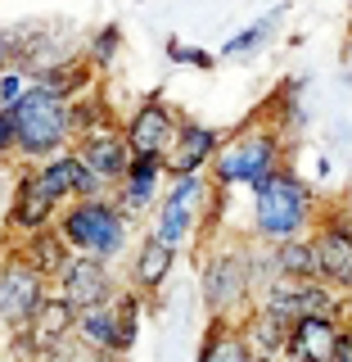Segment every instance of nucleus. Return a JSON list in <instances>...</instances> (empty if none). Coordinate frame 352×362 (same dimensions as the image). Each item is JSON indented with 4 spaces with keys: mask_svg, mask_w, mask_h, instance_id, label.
I'll return each instance as SVG.
<instances>
[{
    "mask_svg": "<svg viewBox=\"0 0 352 362\" xmlns=\"http://www.w3.org/2000/svg\"><path fill=\"white\" fill-rule=\"evenodd\" d=\"M127 290L122 276L113 272V263H99V258H86V254H73V263L63 267V276L54 281V294L63 303H73L77 313H90V308H104L118 294Z\"/></svg>",
    "mask_w": 352,
    "mask_h": 362,
    "instance_id": "nucleus-7",
    "label": "nucleus"
},
{
    "mask_svg": "<svg viewBox=\"0 0 352 362\" xmlns=\"http://www.w3.org/2000/svg\"><path fill=\"white\" fill-rule=\"evenodd\" d=\"M14 122H18V158L23 168H41L50 158L68 154L77 145V122H73V105L59 95H50L45 86L32 82V90L18 100L14 109Z\"/></svg>",
    "mask_w": 352,
    "mask_h": 362,
    "instance_id": "nucleus-4",
    "label": "nucleus"
},
{
    "mask_svg": "<svg viewBox=\"0 0 352 362\" xmlns=\"http://www.w3.org/2000/svg\"><path fill=\"white\" fill-rule=\"evenodd\" d=\"M195 362H257V354L248 349V335L240 322H208Z\"/></svg>",
    "mask_w": 352,
    "mask_h": 362,
    "instance_id": "nucleus-19",
    "label": "nucleus"
},
{
    "mask_svg": "<svg viewBox=\"0 0 352 362\" xmlns=\"http://www.w3.org/2000/svg\"><path fill=\"white\" fill-rule=\"evenodd\" d=\"M167 181H172V177H167V163H163V158H135L127 181L113 190V204L127 213V222H140L150 209L158 213V204H163V195H167V190H163Z\"/></svg>",
    "mask_w": 352,
    "mask_h": 362,
    "instance_id": "nucleus-13",
    "label": "nucleus"
},
{
    "mask_svg": "<svg viewBox=\"0 0 352 362\" xmlns=\"http://www.w3.org/2000/svg\"><path fill=\"white\" fill-rule=\"evenodd\" d=\"M122 132H127L131 158H167V150H172V141L181 132V113L167 105L163 95H145L140 105L127 113Z\"/></svg>",
    "mask_w": 352,
    "mask_h": 362,
    "instance_id": "nucleus-8",
    "label": "nucleus"
},
{
    "mask_svg": "<svg viewBox=\"0 0 352 362\" xmlns=\"http://www.w3.org/2000/svg\"><path fill=\"white\" fill-rule=\"evenodd\" d=\"M352 326L339 322V317H308V322L293 326V339H289V354L285 362H334L339 349H344Z\"/></svg>",
    "mask_w": 352,
    "mask_h": 362,
    "instance_id": "nucleus-15",
    "label": "nucleus"
},
{
    "mask_svg": "<svg viewBox=\"0 0 352 362\" xmlns=\"http://www.w3.org/2000/svg\"><path fill=\"white\" fill-rule=\"evenodd\" d=\"M316 222H321L316 190L293 173L289 163L253 190V226H248V235H253L257 245L280 249V245H289V240L316 235Z\"/></svg>",
    "mask_w": 352,
    "mask_h": 362,
    "instance_id": "nucleus-1",
    "label": "nucleus"
},
{
    "mask_svg": "<svg viewBox=\"0 0 352 362\" xmlns=\"http://www.w3.org/2000/svg\"><path fill=\"white\" fill-rule=\"evenodd\" d=\"M9 249H14L32 272H41L50 286L63 276V267L73 263V249H68L59 226H54V231H41V235H28V240H9Z\"/></svg>",
    "mask_w": 352,
    "mask_h": 362,
    "instance_id": "nucleus-17",
    "label": "nucleus"
},
{
    "mask_svg": "<svg viewBox=\"0 0 352 362\" xmlns=\"http://www.w3.org/2000/svg\"><path fill=\"white\" fill-rule=\"evenodd\" d=\"M280 154H285V127H280V118H271V113H253L240 132L226 136L217 163H212V186H217L221 195L235 190V186L257 190L267 177H276L280 168H285Z\"/></svg>",
    "mask_w": 352,
    "mask_h": 362,
    "instance_id": "nucleus-3",
    "label": "nucleus"
},
{
    "mask_svg": "<svg viewBox=\"0 0 352 362\" xmlns=\"http://www.w3.org/2000/svg\"><path fill=\"white\" fill-rule=\"evenodd\" d=\"M280 14H285V9H276V14H267L262 23H253V28L235 32V37L226 41V50H221V54H226V59H240V54H253L257 45L267 41V32H271V28H276V23H280Z\"/></svg>",
    "mask_w": 352,
    "mask_h": 362,
    "instance_id": "nucleus-24",
    "label": "nucleus"
},
{
    "mask_svg": "<svg viewBox=\"0 0 352 362\" xmlns=\"http://www.w3.org/2000/svg\"><path fill=\"white\" fill-rule=\"evenodd\" d=\"M77 339L86 349H99V354L122 358V322H118V299L104 303V308H90L77 322Z\"/></svg>",
    "mask_w": 352,
    "mask_h": 362,
    "instance_id": "nucleus-21",
    "label": "nucleus"
},
{
    "mask_svg": "<svg viewBox=\"0 0 352 362\" xmlns=\"http://www.w3.org/2000/svg\"><path fill=\"white\" fill-rule=\"evenodd\" d=\"M73 362H127V358H113V354H99V349H86L82 339H73Z\"/></svg>",
    "mask_w": 352,
    "mask_h": 362,
    "instance_id": "nucleus-26",
    "label": "nucleus"
},
{
    "mask_svg": "<svg viewBox=\"0 0 352 362\" xmlns=\"http://www.w3.org/2000/svg\"><path fill=\"white\" fill-rule=\"evenodd\" d=\"M77 322H82V313L73 308V303H63L59 294H50L45 299V308L32 317V326L23 335L37 344V354L45 358V354H59V349H68L77 339Z\"/></svg>",
    "mask_w": 352,
    "mask_h": 362,
    "instance_id": "nucleus-16",
    "label": "nucleus"
},
{
    "mask_svg": "<svg viewBox=\"0 0 352 362\" xmlns=\"http://www.w3.org/2000/svg\"><path fill=\"white\" fill-rule=\"evenodd\" d=\"M118 50H122V28H118V23H104V28L90 32V41H86V59H90V68H95V73L113 68Z\"/></svg>",
    "mask_w": 352,
    "mask_h": 362,
    "instance_id": "nucleus-23",
    "label": "nucleus"
},
{
    "mask_svg": "<svg viewBox=\"0 0 352 362\" xmlns=\"http://www.w3.org/2000/svg\"><path fill=\"white\" fill-rule=\"evenodd\" d=\"M240 326H244L248 349H253L257 358H276V362H285L289 339H293V322H285V317H276V313H267V308H253Z\"/></svg>",
    "mask_w": 352,
    "mask_h": 362,
    "instance_id": "nucleus-18",
    "label": "nucleus"
},
{
    "mask_svg": "<svg viewBox=\"0 0 352 362\" xmlns=\"http://www.w3.org/2000/svg\"><path fill=\"white\" fill-rule=\"evenodd\" d=\"M186 64H195V68H212V64H217V54H212V50H190V59Z\"/></svg>",
    "mask_w": 352,
    "mask_h": 362,
    "instance_id": "nucleus-27",
    "label": "nucleus"
},
{
    "mask_svg": "<svg viewBox=\"0 0 352 362\" xmlns=\"http://www.w3.org/2000/svg\"><path fill=\"white\" fill-rule=\"evenodd\" d=\"M54 294V286L32 272L14 249H5V272H0V313H5V331L23 335L32 326V317L45 308V299Z\"/></svg>",
    "mask_w": 352,
    "mask_h": 362,
    "instance_id": "nucleus-6",
    "label": "nucleus"
},
{
    "mask_svg": "<svg viewBox=\"0 0 352 362\" xmlns=\"http://www.w3.org/2000/svg\"><path fill=\"white\" fill-rule=\"evenodd\" d=\"M316 249H321L325 281L352 299V222L344 218V209L321 213V222H316Z\"/></svg>",
    "mask_w": 352,
    "mask_h": 362,
    "instance_id": "nucleus-11",
    "label": "nucleus"
},
{
    "mask_svg": "<svg viewBox=\"0 0 352 362\" xmlns=\"http://www.w3.org/2000/svg\"><path fill=\"white\" fill-rule=\"evenodd\" d=\"M59 231L73 254L99 258V263H118L131 249V222L127 213L109 199H77L59 213Z\"/></svg>",
    "mask_w": 352,
    "mask_h": 362,
    "instance_id": "nucleus-5",
    "label": "nucleus"
},
{
    "mask_svg": "<svg viewBox=\"0 0 352 362\" xmlns=\"http://www.w3.org/2000/svg\"><path fill=\"white\" fill-rule=\"evenodd\" d=\"M203 254L208 258H203V267H199V290H203L208 322H244L257 303L253 240H248V235H221V240H208Z\"/></svg>",
    "mask_w": 352,
    "mask_h": 362,
    "instance_id": "nucleus-2",
    "label": "nucleus"
},
{
    "mask_svg": "<svg viewBox=\"0 0 352 362\" xmlns=\"http://www.w3.org/2000/svg\"><path fill=\"white\" fill-rule=\"evenodd\" d=\"M32 90V82L18 73V68H5V77H0V109H14L23 95Z\"/></svg>",
    "mask_w": 352,
    "mask_h": 362,
    "instance_id": "nucleus-25",
    "label": "nucleus"
},
{
    "mask_svg": "<svg viewBox=\"0 0 352 362\" xmlns=\"http://www.w3.org/2000/svg\"><path fill=\"white\" fill-rule=\"evenodd\" d=\"M339 209H344V218L352 222V190H348V199H344V204H339Z\"/></svg>",
    "mask_w": 352,
    "mask_h": 362,
    "instance_id": "nucleus-29",
    "label": "nucleus"
},
{
    "mask_svg": "<svg viewBox=\"0 0 352 362\" xmlns=\"http://www.w3.org/2000/svg\"><path fill=\"white\" fill-rule=\"evenodd\" d=\"M334 362H352V331H348V339H344V349H339Z\"/></svg>",
    "mask_w": 352,
    "mask_h": 362,
    "instance_id": "nucleus-28",
    "label": "nucleus"
},
{
    "mask_svg": "<svg viewBox=\"0 0 352 362\" xmlns=\"http://www.w3.org/2000/svg\"><path fill=\"white\" fill-rule=\"evenodd\" d=\"M32 177L41 181V190L50 195L59 209H68V204H77V181H82V158H77L73 150L59 154V158H50V163H41V168H32Z\"/></svg>",
    "mask_w": 352,
    "mask_h": 362,
    "instance_id": "nucleus-22",
    "label": "nucleus"
},
{
    "mask_svg": "<svg viewBox=\"0 0 352 362\" xmlns=\"http://www.w3.org/2000/svg\"><path fill=\"white\" fill-rule=\"evenodd\" d=\"M226 145V132L208 127V122H195V118H181V132L167 150V177H208L212 163H217Z\"/></svg>",
    "mask_w": 352,
    "mask_h": 362,
    "instance_id": "nucleus-9",
    "label": "nucleus"
},
{
    "mask_svg": "<svg viewBox=\"0 0 352 362\" xmlns=\"http://www.w3.org/2000/svg\"><path fill=\"white\" fill-rule=\"evenodd\" d=\"M176 254H181V249H172L167 240H158L154 231H145L140 245H135L131 258H127V290H135L140 299H154V294L167 286V276H172Z\"/></svg>",
    "mask_w": 352,
    "mask_h": 362,
    "instance_id": "nucleus-14",
    "label": "nucleus"
},
{
    "mask_svg": "<svg viewBox=\"0 0 352 362\" xmlns=\"http://www.w3.org/2000/svg\"><path fill=\"white\" fill-rule=\"evenodd\" d=\"M73 154L82 158V168H90L95 177H104L113 190L127 181V173H131V145H127V132L122 127H104V132H90V136H82V141L73 145Z\"/></svg>",
    "mask_w": 352,
    "mask_h": 362,
    "instance_id": "nucleus-12",
    "label": "nucleus"
},
{
    "mask_svg": "<svg viewBox=\"0 0 352 362\" xmlns=\"http://www.w3.org/2000/svg\"><path fill=\"white\" fill-rule=\"evenodd\" d=\"M276 272H280V281H298V286L325 281V267H321V249H316V235H303V240L280 245V249H276Z\"/></svg>",
    "mask_w": 352,
    "mask_h": 362,
    "instance_id": "nucleus-20",
    "label": "nucleus"
},
{
    "mask_svg": "<svg viewBox=\"0 0 352 362\" xmlns=\"http://www.w3.org/2000/svg\"><path fill=\"white\" fill-rule=\"evenodd\" d=\"M59 204L41 190V181L32 177V168H23L18 181H14V195H9V240H28V235H41V231H54L59 226Z\"/></svg>",
    "mask_w": 352,
    "mask_h": 362,
    "instance_id": "nucleus-10",
    "label": "nucleus"
}]
</instances>
